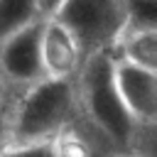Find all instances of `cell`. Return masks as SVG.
I'll use <instances>...</instances> for the list:
<instances>
[{"label": "cell", "instance_id": "6da1fadb", "mask_svg": "<svg viewBox=\"0 0 157 157\" xmlns=\"http://www.w3.org/2000/svg\"><path fill=\"white\" fill-rule=\"evenodd\" d=\"M78 105L74 78H39L25 86L22 98L10 110L12 145L17 142H49L71 123Z\"/></svg>", "mask_w": 157, "mask_h": 157}, {"label": "cell", "instance_id": "7a4b0ae2", "mask_svg": "<svg viewBox=\"0 0 157 157\" xmlns=\"http://www.w3.org/2000/svg\"><path fill=\"white\" fill-rule=\"evenodd\" d=\"M76 93L78 103H83L88 118L96 123V128L110 137L113 142L128 145L132 135L140 130V125L132 123L125 105L120 103V96L115 91L113 81V52H98L83 59L78 74H76Z\"/></svg>", "mask_w": 157, "mask_h": 157}, {"label": "cell", "instance_id": "3957f363", "mask_svg": "<svg viewBox=\"0 0 157 157\" xmlns=\"http://www.w3.org/2000/svg\"><path fill=\"white\" fill-rule=\"evenodd\" d=\"M49 17L59 20L74 34L83 56L113 52L130 25L125 0H61Z\"/></svg>", "mask_w": 157, "mask_h": 157}, {"label": "cell", "instance_id": "277c9868", "mask_svg": "<svg viewBox=\"0 0 157 157\" xmlns=\"http://www.w3.org/2000/svg\"><path fill=\"white\" fill-rule=\"evenodd\" d=\"M113 81L135 125H152L157 118V71L113 54Z\"/></svg>", "mask_w": 157, "mask_h": 157}, {"label": "cell", "instance_id": "5b68a950", "mask_svg": "<svg viewBox=\"0 0 157 157\" xmlns=\"http://www.w3.org/2000/svg\"><path fill=\"white\" fill-rule=\"evenodd\" d=\"M44 20V17H42ZM42 20L27 25L0 44V76L5 83L29 86L44 78L42 59H39V32Z\"/></svg>", "mask_w": 157, "mask_h": 157}, {"label": "cell", "instance_id": "8992f818", "mask_svg": "<svg viewBox=\"0 0 157 157\" xmlns=\"http://www.w3.org/2000/svg\"><path fill=\"white\" fill-rule=\"evenodd\" d=\"M39 59L44 76L49 78H76L81 64H83V52L74 34L54 17L42 20V32H39Z\"/></svg>", "mask_w": 157, "mask_h": 157}, {"label": "cell", "instance_id": "52a82bcc", "mask_svg": "<svg viewBox=\"0 0 157 157\" xmlns=\"http://www.w3.org/2000/svg\"><path fill=\"white\" fill-rule=\"evenodd\" d=\"M115 56H123L132 64L157 69V29L155 27H128L118 44L113 47Z\"/></svg>", "mask_w": 157, "mask_h": 157}, {"label": "cell", "instance_id": "ba28073f", "mask_svg": "<svg viewBox=\"0 0 157 157\" xmlns=\"http://www.w3.org/2000/svg\"><path fill=\"white\" fill-rule=\"evenodd\" d=\"M42 17L39 0H0V44Z\"/></svg>", "mask_w": 157, "mask_h": 157}, {"label": "cell", "instance_id": "9c48e42d", "mask_svg": "<svg viewBox=\"0 0 157 157\" xmlns=\"http://www.w3.org/2000/svg\"><path fill=\"white\" fill-rule=\"evenodd\" d=\"M0 157H61V145H59V140L17 142V145H10Z\"/></svg>", "mask_w": 157, "mask_h": 157}, {"label": "cell", "instance_id": "30bf717a", "mask_svg": "<svg viewBox=\"0 0 157 157\" xmlns=\"http://www.w3.org/2000/svg\"><path fill=\"white\" fill-rule=\"evenodd\" d=\"M12 145V130H10V110L0 108V155Z\"/></svg>", "mask_w": 157, "mask_h": 157}, {"label": "cell", "instance_id": "8fae6325", "mask_svg": "<svg viewBox=\"0 0 157 157\" xmlns=\"http://www.w3.org/2000/svg\"><path fill=\"white\" fill-rule=\"evenodd\" d=\"M59 5H61V0H39V7H42V15L44 17H49Z\"/></svg>", "mask_w": 157, "mask_h": 157}, {"label": "cell", "instance_id": "7c38bea8", "mask_svg": "<svg viewBox=\"0 0 157 157\" xmlns=\"http://www.w3.org/2000/svg\"><path fill=\"white\" fill-rule=\"evenodd\" d=\"M5 101H7V83L0 76V108H5Z\"/></svg>", "mask_w": 157, "mask_h": 157}, {"label": "cell", "instance_id": "4fadbf2b", "mask_svg": "<svg viewBox=\"0 0 157 157\" xmlns=\"http://www.w3.org/2000/svg\"><path fill=\"white\" fill-rule=\"evenodd\" d=\"M123 157H135V155H123Z\"/></svg>", "mask_w": 157, "mask_h": 157}]
</instances>
